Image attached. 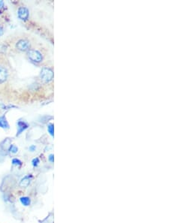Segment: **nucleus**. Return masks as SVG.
<instances>
[{
  "mask_svg": "<svg viewBox=\"0 0 169 223\" xmlns=\"http://www.w3.org/2000/svg\"><path fill=\"white\" fill-rule=\"evenodd\" d=\"M11 45L19 53H27L35 46V39L27 34H21L13 39Z\"/></svg>",
  "mask_w": 169,
  "mask_h": 223,
  "instance_id": "f257e3e1",
  "label": "nucleus"
},
{
  "mask_svg": "<svg viewBox=\"0 0 169 223\" xmlns=\"http://www.w3.org/2000/svg\"><path fill=\"white\" fill-rule=\"evenodd\" d=\"M45 56L44 50L41 48H37L35 46L26 53V57L27 60L35 65L42 63L45 60Z\"/></svg>",
  "mask_w": 169,
  "mask_h": 223,
  "instance_id": "f03ea898",
  "label": "nucleus"
},
{
  "mask_svg": "<svg viewBox=\"0 0 169 223\" xmlns=\"http://www.w3.org/2000/svg\"><path fill=\"white\" fill-rule=\"evenodd\" d=\"M53 70L50 67H43L40 72V79L44 83H49L53 79Z\"/></svg>",
  "mask_w": 169,
  "mask_h": 223,
  "instance_id": "7ed1b4c3",
  "label": "nucleus"
},
{
  "mask_svg": "<svg viewBox=\"0 0 169 223\" xmlns=\"http://www.w3.org/2000/svg\"><path fill=\"white\" fill-rule=\"evenodd\" d=\"M18 16L22 20H27L29 16V11L27 7H20L18 11Z\"/></svg>",
  "mask_w": 169,
  "mask_h": 223,
  "instance_id": "20e7f679",
  "label": "nucleus"
},
{
  "mask_svg": "<svg viewBox=\"0 0 169 223\" xmlns=\"http://www.w3.org/2000/svg\"><path fill=\"white\" fill-rule=\"evenodd\" d=\"M8 77V69L3 65H0V84H2L6 82Z\"/></svg>",
  "mask_w": 169,
  "mask_h": 223,
  "instance_id": "39448f33",
  "label": "nucleus"
},
{
  "mask_svg": "<svg viewBox=\"0 0 169 223\" xmlns=\"http://www.w3.org/2000/svg\"><path fill=\"white\" fill-rule=\"evenodd\" d=\"M33 177L32 176V174H27L21 179V180L20 181V186L22 187V188H27L31 183V181H32Z\"/></svg>",
  "mask_w": 169,
  "mask_h": 223,
  "instance_id": "423d86ee",
  "label": "nucleus"
},
{
  "mask_svg": "<svg viewBox=\"0 0 169 223\" xmlns=\"http://www.w3.org/2000/svg\"><path fill=\"white\" fill-rule=\"evenodd\" d=\"M20 201L22 205L25 206V207H28L31 204V199L30 198L27 196H23L20 198Z\"/></svg>",
  "mask_w": 169,
  "mask_h": 223,
  "instance_id": "0eeeda50",
  "label": "nucleus"
},
{
  "mask_svg": "<svg viewBox=\"0 0 169 223\" xmlns=\"http://www.w3.org/2000/svg\"><path fill=\"white\" fill-rule=\"evenodd\" d=\"M48 130L51 136L54 135V126H53V124H49L48 125Z\"/></svg>",
  "mask_w": 169,
  "mask_h": 223,
  "instance_id": "6e6552de",
  "label": "nucleus"
},
{
  "mask_svg": "<svg viewBox=\"0 0 169 223\" xmlns=\"http://www.w3.org/2000/svg\"><path fill=\"white\" fill-rule=\"evenodd\" d=\"M9 151L11 152L12 153H17L18 151V148L15 145H11L10 147V149H9Z\"/></svg>",
  "mask_w": 169,
  "mask_h": 223,
  "instance_id": "1a4fd4ad",
  "label": "nucleus"
},
{
  "mask_svg": "<svg viewBox=\"0 0 169 223\" xmlns=\"http://www.w3.org/2000/svg\"><path fill=\"white\" fill-rule=\"evenodd\" d=\"M6 125H7V122L6 120L4 119V117L0 118V126L3 127V128H6Z\"/></svg>",
  "mask_w": 169,
  "mask_h": 223,
  "instance_id": "9d476101",
  "label": "nucleus"
},
{
  "mask_svg": "<svg viewBox=\"0 0 169 223\" xmlns=\"http://www.w3.org/2000/svg\"><path fill=\"white\" fill-rule=\"evenodd\" d=\"M32 163L34 167H37L38 165H39V164L40 163V160H39V158H35L32 160Z\"/></svg>",
  "mask_w": 169,
  "mask_h": 223,
  "instance_id": "9b49d317",
  "label": "nucleus"
},
{
  "mask_svg": "<svg viewBox=\"0 0 169 223\" xmlns=\"http://www.w3.org/2000/svg\"><path fill=\"white\" fill-rule=\"evenodd\" d=\"M12 163L13 165H17V166H19V165H22V162H20L19 159H18V158H14V159L12 160Z\"/></svg>",
  "mask_w": 169,
  "mask_h": 223,
  "instance_id": "f8f14e48",
  "label": "nucleus"
},
{
  "mask_svg": "<svg viewBox=\"0 0 169 223\" xmlns=\"http://www.w3.org/2000/svg\"><path fill=\"white\" fill-rule=\"evenodd\" d=\"M48 160H49L51 163H53V162H54V156H53V154L49 155V156H48Z\"/></svg>",
  "mask_w": 169,
  "mask_h": 223,
  "instance_id": "ddd939ff",
  "label": "nucleus"
},
{
  "mask_svg": "<svg viewBox=\"0 0 169 223\" xmlns=\"http://www.w3.org/2000/svg\"><path fill=\"white\" fill-rule=\"evenodd\" d=\"M35 149H36V147H35V146H34V145L29 147V149L31 152H34L35 150Z\"/></svg>",
  "mask_w": 169,
  "mask_h": 223,
  "instance_id": "4468645a",
  "label": "nucleus"
}]
</instances>
